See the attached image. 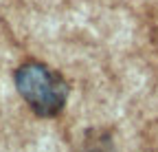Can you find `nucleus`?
Masks as SVG:
<instances>
[{
    "instance_id": "1",
    "label": "nucleus",
    "mask_w": 158,
    "mask_h": 152,
    "mask_svg": "<svg viewBox=\"0 0 158 152\" xmlns=\"http://www.w3.org/2000/svg\"><path fill=\"white\" fill-rule=\"evenodd\" d=\"M13 82L20 97L37 117L51 119L66 108L68 93H70L66 80L42 62L20 64L15 68Z\"/></svg>"
},
{
    "instance_id": "2",
    "label": "nucleus",
    "mask_w": 158,
    "mask_h": 152,
    "mask_svg": "<svg viewBox=\"0 0 158 152\" xmlns=\"http://www.w3.org/2000/svg\"><path fill=\"white\" fill-rule=\"evenodd\" d=\"M84 152H114L110 135H99V132H94V137H90L86 141Z\"/></svg>"
}]
</instances>
